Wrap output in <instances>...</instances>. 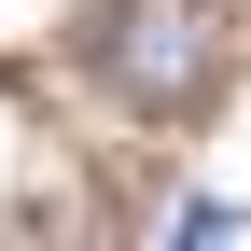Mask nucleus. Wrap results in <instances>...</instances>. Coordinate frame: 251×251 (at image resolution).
I'll list each match as a JSON object with an SVG mask.
<instances>
[{
	"instance_id": "1",
	"label": "nucleus",
	"mask_w": 251,
	"mask_h": 251,
	"mask_svg": "<svg viewBox=\"0 0 251 251\" xmlns=\"http://www.w3.org/2000/svg\"><path fill=\"white\" fill-rule=\"evenodd\" d=\"M84 56H98V84H112L126 112L181 126V112H209V98H224L237 28H224V0H98Z\"/></svg>"
},
{
	"instance_id": "2",
	"label": "nucleus",
	"mask_w": 251,
	"mask_h": 251,
	"mask_svg": "<svg viewBox=\"0 0 251 251\" xmlns=\"http://www.w3.org/2000/svg\"><path fill=\"white\" fill-rule=\"evenodd\" d=\"M14 140H28V112H14V98H0V168H14Z\"/></svg>"
}]
</instances>
